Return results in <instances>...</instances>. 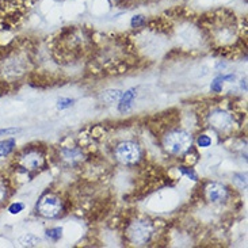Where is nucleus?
<instances>
[{"mask_svg":"<svg viewBox=\"0 0 248 248\" xmlns=\"http://www.w3.org/2000/svg\"><path fill=\"white\" fill-rule=\"evenodd\" d=\"M15 171L20 174L33 175L38 174L47 167V151L41 144H30L18 151L13 159Z\"/></svg>","mask_w":248,"mask_h":248,"instance_id":"obj_1","label":"nucleus"},{"mask_svg":"<svg viewBox=\"0 0 248 248\" xmlns=\"http://www.w3.org/2000/svg\"><path fill=\"white\" fill-rule=\"evenodd\" d=\"M208 30L210 40L218 46H228L232 45L237 40V23L235 15L218 14L215 16H210L208 22Z\"/></svg>","mask_w":248,"mask_h":248,"instance_id":"obj_2","label":"nucleus"},{"mask_svg":"<svg viewBox=\"0 0 248 248\" xmlns=\"http://www.w3.org/2000/svg\"><path fill=\"white\" fill-rule=\"evenodd\" d=\"M205 122L210 129H213L218 134H229L235 130L237 125V115L233 110L222 106L220 103H215L206 110Z\"/></svg>","mask_w":248,"mask_h":248,"instance_id":"obj_3","label":"nucleus"},{"mask_svg":"<svg viewBox=\"0 0 248 248\" xmlns=\"http://www.w3.org/2000/svg\"><path fill=\"white\" fill-rule=\"evenodd\" d=\"M161 148L171 156H182L193 147V137L183 127H168L160 134Z\"/></svg>","mask_w":248,"mask_h":248,"instance_id":"obj_4","label":"nucleus"},{"mask_svg":"<svg viewBox=\"0 0 248 248\" xmlns=\"http://www.w3.org/2000/svg\"><path fill=\"white\" fill-rule=\"evenodd\" d=\"M156 235V225L147 217H134L125 225V237L133 246H147Z\"/></svg>","mask_w":248,"mask_h":248,"instance_id":"obj_5","label":"nucleus"},{"mask_svg":"<svg viewBox=\"0 0 248 248\" xmlns=\"http://www.w3.org/2000/svg\"><path fill=\"white\" fill-rule=\"evenodd\" d=\"M37 213L49 220L60 218L67 213V205L64 198L59 193L47 191L40 198L37 203Z\"/></svg>","mask_w":248,"mask_h":248,"instance_id":"obj_6","label":"nucleus"},{"mask_svg":"<svg viewBox=\"0 0 248 248\" xmlns=\"http://www.w3.org/2000/svg\"><path fill=\"white\" fill-rule=\"evenodd\" d=\"M115 160L122 166H134L141 160L142 151L141 147L133 140L120 141L113 149Z\"/></svg>","mask_w":248,"mask_h":248,"instance_id":"obj_7","label":"nucleus"},{"mask_svg":"<svg viewBox=\"0 0 248 248\" xmlns=\"http://www.w3.org/2000/svg\"><path fill=\"white\" fill-rule=\"evenodd\" d=\"M202 198L210 205L227 203L231 198V191L227 186L216 182H209L202 188Z\"/></svg>","mask_w":248,"mask_h":248,"instance_id":"obj_8","label":"nucleus"},{"mask_svg":"<svg viewBox=\"0 0 248 248\" xmlns=\"http://www.w3.org/2000/svg\"><path fill=\"white\" fill-rule=\"evenodd\" d=\"M13 194V187L10 179L3 172H0V209L6 206V203Z\"/></svg>","mask_w":248,"mask_h":248,"instance_id":"obj_9","label":"nucleus"},{"mask_svg":"<svg viewBox=\"0 0 248 248\" xmlns=\"http://www.w3.org/2000/svg\"><path fill=\"white\" fill-rule=\"evenodd\" d=\"M15 148V140L8 139V140L0 141V157H6L11 154Z\"/></svg>","mask_w":248,"mask_h":248,"instance_id":"obj_10","label":"nucleus"},{"mask_svg":"<svg viewBox=\"0 0 248 248\" xmlns=\"http://www.w3.org/2000/svg\"><path fill=\"white\" fill-rule=\"evenodd\" d=\"M41 243V240L34 235H26L23 236L19 240V246H29V247H35Z\"/></svg>","mask_w":248,"mask_h":248,"instance_id":"obj_11","label":"nucleus"},{"mask_svg":"<svg viewBox=\"0 0 248 248\" xmlns=\"http://www.w3.org/2000/svg\"><path fill=\"white\" fill-rule=\"evenodd\" d=\"M105 98H106V101L108 102L113 103V102L118 101V99L121 98V91H108V93L105 94Z\"/></svg>","mask_w":248,"mask_h":248,"instance_id":"obj_12","label":"nucleus"},{"mask_svg":"<svg viewBox=\"0 0 248 248\" xmlns=\"http://www.w3.org/2000/svg\"><path fill=\"white\" fill-rule=\"evenodd\" d=\"M23 203H20V202H16V203H13L10 208H8V210H10V213H13V215H16V213H19V212H22L23 210Z\"/></svg>","mask_w":248,"mask_h":248,"instance_id":"obj_13","label":"nucleus"},{"mask_svg":"<svg viewBox=\"0 0 248 248\" xmlns=\"http://www.w3.org/2000/svg\"><path fill=\"white\" fill-rule=\"evenodd\" d=\"M198 144H200V147H208L209 144H210V139H209L208 136H201L198 139Z\"/></svg>","mask_w":248,"mask_h":248,"instance_id":"obj_14","label":"nucleus"},{"mask_svg":"<svg viewBox=\"0 0 248 248\" xmlns=\"http://www.w3.org/2000/svg\"><path fill=\"white\" fill-rule=\"evenodd\" d=\"M115 4H118V6H129V4H133L136 3L137 0H113Z\"/></svg>","mask_w":248,"mask_h":248,"instance_id":"obj_15","label":"nucleus"},{"mask_svg":"<svg viewBox=\"0 0 248 248\" xmlns=\"http://www.w3.org/2000/svg\"><path fill=\"white\" fill-rule=\"evenodd\" d=\"M15 132L14 129H6V130H0V134H7V133H13Z\"/></svg>","mask_w":248,"mask_h":248,"instance_id":"obj_16","label":"nucleus"}]
</instances>
